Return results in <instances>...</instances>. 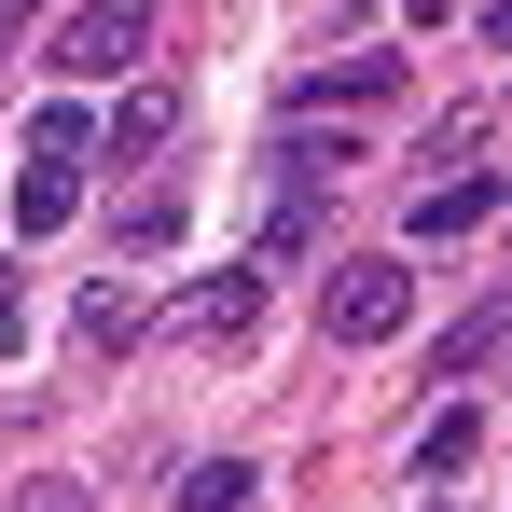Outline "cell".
<instances>
[{"mask_svg": "<svg viewBox=\"0 0 512 512\" xmlns=\"http://www.w3.org/2000/svg\"><path fill=\"white\" fill-rule=\"evenodd\" d=\"M139 42H153V0H70V14H56V70H70V84H125Z\"/></svg>", "mask_w": 512, "mask_h": 512, "instance_id": "1", "label": "cell"}, {"mask_svg": "<svg viewBox=\"0 0 512 512\" xmlns=\"http://www.w3.org/2000/svg\"><path fill=\"white\" fill-rule=\"evenodd\" d=\"M402 319H416V263H402V250L333 263V346H388Z\"/></svg>", "mask_w": 512, "mask_h": 512, "instance_id": "2", "label": "cell"}, {"mask_svg": "<svg viewBox=\"0 0 512 512\" xmlns=\"http://www.w3.org/2000/svg\"><path fill=\"white\" fill-rule=\"evenodd\" d=\"M346 153H319V139H277V208H263V250H305L319 236V180H333Z\"/></svg>", "mask_w": 512, "mask_h": 512, "instance_id": "3", "label": "cell"}, {"mask_svg": "<svg viewBox=\"0 0 512 512\" xmlns=\"http://www.w3.org/2000/svg\"><path fill=\"white\" fill-rule=\"evenodd\" d=\"M97 139H111V167H139V153H167V139H180V84H125Z\"/></svg>", "mask_w": 512, "mask_h": 512, "instance_id": "4", "label": "cell"}, {"mask_svg": "<svg viewBox=\"0 0 512 512\" xmlns=\"http://www.w3.org/2000/svg\"><path fill=\"white\" fill-rule=\"evenodd\" d=\"M471 222H499V180H485V167H457V180H429V194H416V250L471 236Z\"/></svg>", "mask_w": 512, "mask_h": 512, "instance_id": "5", "label": "cell"}, {"mask_svg": "<svg viewBox=\"0 0 512 512\" xmlns=\"http://www.w3.org/2000/svg\"><path fill=\"white\" fill-rule=\"evenodd\" d=\"M250 305H263V277H250V263H222L208 291H180V333H194V346H208V333H250Z\"/></svg>", "mask_w": 512, "mask_h": 512, "instance_id": "6", "label": "cell"}, {"mask_svg": "<svg viewBox=\"0 0 512 512\" xmlns=\"http://www.w3.org/2000/svg\"><path fill=\"white\" fill-rule=\"evenodd\" d=\"M84 153H97V111H70V97L28 111V167H84Z\"/></svg>", "mask_w": 512, "mask_h": 512, "instance_id": "7", "label": "cell"}, {"mask_svg": "<svg viewBox=\"0 0 512 512\" xmlns=\"http://www.w3.org/2000/svg\"><path fill=\"white\" fill-rule=\"evenodd\" d=\"M70 208H84V180H70V167H28V180H14V236H56Z\"/></svg>", "mask_w": 512, "mask_h": 512, "instance_id": "8", "label": "cell"}, {"mask_svg": "<svg viewBox=\"0 0 512 512\" xmlns=\"http://www.w3.org/2000/svg\"><path fill=\"white\" fill-rule=\"evenodd\" d=\"M471 443H485V416H471V402H443V416L416 429V471H429V485H443V471H471Z\"/></svg>", "mask_w": 512, "mask_h": 512, "instance_id": "9", "label": "cell"}, {"mask_svg": "<svg viewBox=\"0 0 512 512\" xmlns=\"http://www.w3.org/2000/svg\"><path fill=\"white\" fill-rule=\"evenodd\" d=\"M319 97L374 111V97H402V56H346V70H319V84H305V111H319Z\"/></svg>", "mask_w": 512, "mask_h": 512, "instance_id": "10", "label": "cell"}, {"mask_svg": "<svg viewBox=\"0 0 512 512\" xmlns=\"http://www.w3.org/2000/svg\"><path fill=\"white\" fill-rule=\"evenodd\" d=\"M111 236H125V250H139V263H153V250H180V180H153V194H139V208H125Z\"/></svg>", "mask_w": 512, "mask_h": 512, "instance_id": "11", "label": "cell"}, {"mask_svg": "<svg viewBox=\"0 0 512 512\" xmlns=\"http://www.w3.org/2000/svg\"><path fill=\"white\" fill-rule=\"evenodd\" d=\"M250 499H263V471H250V457H208V471L180 485V512H250Z\"/></svg>", "mask_w": 512, "mask_h": 512, "instance_id": "12", "label": "cell"}, {"mask_svg": "<svg viewBox=\"0 0 512 512\" xmlns=\"http://www.w3.org/2000/svg\"><path fill=\"white\" fill-rule=\"evenodd\" d=\"M499 333H512V291L485 305V319H457V333H443V374H485V360H499Z\"/></svg>", "mask_w": 512, "mask_h": 512, "instance_id": "13", "label": "cell"}, {"mask_svg": "<svg viewBox=\"0 0 512 512\" xmlns=\"http://www.w3.org/2000/svg\"><path fill=\"white\" fill-rule=\"evenodd\" d=\"M14 333H28V305H14V277H0V360H14Z\"/></svg>", "mask_w": 512, "mask_h": 512, "instance_id": "14", "label": "cell"}, {"mask_svg": "<svg viewBox=\"0 0 512 512\" xmlns=\"http://www.w3.org/2000/svg\"><path fill=\"white\" fill-rule=\"evenodd\" d=\"M28 512H84V485H28Z\"/></svg>", "mask_w": 512, "mask_h": 512, "instance_id": "15", "label": "cell"}, {"mask_svg": "<svg viewBox=\"0 0 512 512\" xmlns=\"http://www.w3.org/2000/svg\"><path fill=\"white\" fill-rule=\"evenodd\" d=\"M485 28H499V42H512V0H485Z\"/></svg>", "mask_w": 512, "mask_h": 512, "instance_id": "16", "label": "cell"}, {"mask_svg": "<svg viewBox=\"0 0 512 512\" xmlns=\"http://www.w3.org/2000/svg\"><path fill=\"white\" fill-rule=\"evenodd\" d=\"M14 14H28V0H0V28H14Z\"/></svg>", "mask_w": 512, "mask_h": 512, "instance_id": "17", "label": "cell"}]
</instances>
